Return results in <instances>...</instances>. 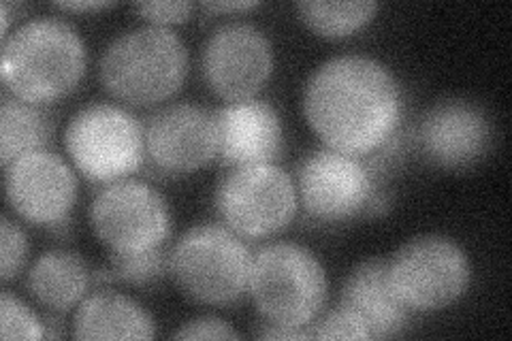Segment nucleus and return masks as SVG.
<instances>
[{"mask_svg": "<svg viewBox=\"0 0 512 341\" xmlns=\"http://www.w3.org/2000/svg\"><path fill=\"white\" fill-rule=\"evenodd\" d=\"M26 286L37 303L64 314L84 301L90 286V271L77 252L47 250L28 269Z\"/></svg>", "mask_w": 512, "mask_h": 341, "instance_id": "nucleus-18", "label": "nucleus"}, {"mask_svg": "<svg viewBox=\"0 0 512 341\" xmlns=\"http://www.w3.org/2000/svg\"><path fill=\"white\" fill-rule=\"evenodd\" d=\"M84 71L86 45L64 20L41 15L24 22L3 41V86L22 101L54 103L77 88Z\"/></svg>", "mask_w": 512, "mask_h": 341, "instance_id": "nucleus-2", "label": "nucleus"}, {"mask_svg": "<svg viewBox=\"0 0 512 341\" xmlns=\"http://www.w3.org/2000/svg\"><path fill=\"white\" fill-rule=\"evenodd\" d=\"M0 337L5 341L45 337L43 320L9 290L0 292Z\"/></svg>", "mask_w": 512, "mask_h": 341, "instance_id": "nucleus-22", "label": "nucleus"}, {"mask_svg": "<svg viewBox=\"0 0 512 341\" xmlns=\"http://www.w3.org/2000/svg\"><path fill=\"white\" fill-rule=\"evenodd\" d=\"M252 252L222 224H197L169 250V273L184 295L203 305L233 303L248 292Z\"/></svg>", "mask_w": 512, "mask_h": 341, "instance_id": "nucleus-5", "label": "nucleus"}, {"mask_svg": "<svg viewBox=\"0 0 512 341\" xmlns=\"http://www.w3.org/2000/svg\"><path fill=\"white\" fill-rule=\"evenodd\" d=\"M310 335L312 339H374L363 316L344 303L312 324Z\"/></svg>", "mask_w": 512, "mask_h": 341, "instance_id": "nucleus-23", "label": "nucleus"}, {"mask_svg": "<svg viewBox=\"0 0 512 341\" xmlns=\"http://www.w3.org/2000/svg\"><path fill=\"white\" fill-rule=\"evenodd\" d=\"M421 154L442 169H470L493 143V126L478 103L446 99L429 107L416 131Z\"/></svg>", "mask_w": 512, "mask_h": 341, "instance_id": "nucleus-14", "label": "nucleus"}, {"mask_svg": "<svg viewBox=\"0 0 512 341\" xmlns=\"http://www.w3.org/2000/svg\"><path fill=\"white\" fill-rule=\"evenodd\" d=\"M256 5V0H235V3H203V9L205 11H214V13H231V11H237V13H242V11H248V9H254Z\"/></svg>", "mask_w": 512, "mask_h": 341, "instance_id": "nucleus-28", "label": "nucleus"}, {"mask_svg": "<svg viewBox=\"0 0 512 341\" xmlns=\"http://www.w3.org/2000/svg\"><path fill=\"white\" fill-rule=\"evenodd\" d=\"M146 158L167 175L203 169L218 156V124L214 113L195 103L160 107L143 124Z\"/></svg>", "mask_w": 512, "mask_h": 341, "instance_id": "nucleus-12", "label": "nucleus"}, {"mask_svg": "<svg viewBox=\"0 0 512 341\" xmlns=\"http://www.w3.org/2000/svg\"><path fill=\"white\" fill-rule=\"evenodd\" d=\"M56 7H60L64 11H101V9L111 7V3H103V0L94 3V0H86V3H58Z\"/></svg>", "mask_w": 512, "mask_h": 341, "instance_id": "nucleus-29", "label": "nucleus"}, {"mask_svg": "<svg viewBox=\"0 0 512 341\" xmlns=\"http://www.w3.org/2000/svg\"><path fill=\"white\" fill-rule=\"evenodd\" d=\"M154 335V318L137 301L109 288L86 295L73 316L75 339H152Z\"/></svg>", "mask_w": 512, "mask_h": 341, "instance_id": "nucleus-17", "label": "nucleus"}, {"mask_svg": "<svg viewBox=\"0 0 512 341\" xmlns=\"http://www.w3.org/2000/svg\"><path fill=\"white\" fill-rule=\"evenodd\" d=\"M389 280L408 312H442L466 295L472 282L470 258L444 235L408 239L389 258Z\"/></svg>", "mask_w": 512, "mask_h": 341, "instance_id": "nucleus-6", "label": "nucleus"}, {"mask_svg": "<svg viewBox=\"0 0 512 341\" xmlns=\"http://www.w3.org/2000/svg\"><path fill=\"white\" fill-rule=\"evenodd\" d=\"M342 303L359 312L372 337L387 339L408 327V307L397 299L389 280V258H370L350 271Z\"/></svg>", "mask_w": 512, "mask_h": 341, "instance_id": "nucleus-16", "label": "nucleus"}, {"mask_svg": "<svg viewBox=\"0 0 512 341\" xmlns=\"http://www.w3.org/2000/svg\"><path fill=\"white\" fill-rule=\"evenodd\" d=\"M248 292L267 322L308 327L327 303L329 278L308 248L276 241L252 254Z\"/></svg>", "mask_w": 512, "mask_h": 341, "instance_id": "nucleus-4", "label": "nucleus"}, {"mask_svg": "<svg viewBox=\"0 0 512 341\" xmlns=\"http://www.w3.org/2000/svg\"><path fill=\"white\" fill-rule=\"evenodd\" d=\"M218 158L222 165L276 162L284 152V128L278 111L267 101L229 103L216 113Z\"/></svg>", "mask_w": 512, "mask_h": 341, "instance_id": "nucleus-15", "label": "nucleus"}, {"mask_svg": "<svg viewBox=\"0 0 512 341\" xmlns=\"http://www.w3.org/2000/svg\"><path fill=\"white\" fill-rule=\"evenodd\" d=\"M28 256L26 233L9 216L0 220V280L5 284L18 278Z\"/></svg>", "mask_w": 512, "mask_h": 341, "instance_id": "nucleus-24", "label": "nucleus"}, {"mask_svg": "<svg viewBox=\"0 0 512 341\" xmlns=\"http://www.w3.org/2000/svg\"><path fill=\"white\" fill-rule=\"evenodd\" d=\"M52 135L54 122L41 105L3 92V105H0V160H3L5 169L11 162L30 152L47 150Z\"/></svg>", "mask_w": 512, "mask_h": 341, "instance_id": "nucleus-19", "label": "nucleus"}, {"mask_svg": "<svg viewBox=\"0 0 512 341\" xmlns=\"http://www.w3.org/2000/svg\"><path fill=\"white\" fill-rule=\"evenodd\" d=\"M295 186L303 209L320 222H346L365 214L376 192L372 169L359 156L331 148L299 162Z\"/></svg>", "mask_w": 512, "mask_h": 341, "instance_id": "nucleus-10", "label": "nucleus"}, {"mask_svg": "<svg viewBox=\"0 0 512 341\" xmlns=\"http://www.w3.org/2000/svg\"><path fill=\"white\" fill-rule=\"evenodd\" d=\"M143 20L152 26H171L186 22L192 11H195V3H169V0H150V3H137L133 7Z\"/></svg>", "mask_w": 512, "mask_h": 341, "instance_id": "nucleus-25", "label": "nucleus"}, {"mask_svg": "<svg viewBox=\"0 0 512 341\" xmlns=\"http://www.w3.org/2000/svg\"><path fill=\"white\" fill-rule=\"evenodd\" d=\"M261 339H312L308 327H288V324H265L259 331Z\"/></svg>", "mask_w": 512, "mask_h": 341, "instance_id": "nucleus-27", "label": "nucleus"}, {"mask_svg": "<svg viewBox=\"0 0 512 341\" xmlns=\"http://www.w3.org/2000/svg\"><path fill=\"white\" fill-rule=\"evenodd\" d=\"M173 339H239V333L227 320L216 316H199L184 322Z\"/></svg>", "mask_w": 512, "mask_h": 341, "instance_id": "nucleus-26", "label": "nucleus"}, {"mask_svg": "<svg viewBox=\"0 0 512 341\" xmlns=\"http://www.w3.org/2000/svg\"><path fill=\"white\" fill-rule=\"evenodd\" d=\"M188 73V50L171 28L139 26L111 41L99 62L105 90L137 107L158 105L178 92Z\"/></svg>", "mask_w": 512, "mask_h": 341, "instance_id": "nucleus-3", "label": "nucleus"}, {"mask_svg": "<svg viewBox=\"0 0 512 341\" xmlns=\"http://www.w3.org/2000/svg\"><path fill=\"white\" fill-rule=\"evenodd\" d=\"M169 273V252L160 246L139 254H111V275L126 284H154Z\"/></svg>", "mask_w": 512, "mask_h": 341, "instance_id": "nucleus-21", "label": "nucleus"}, {"mask_svg": "<svg viewBox=\"0 0 512 341\" xmlns=\"http://www.w3.org/2000/svg\"><path fill=\"white\" fill-rule=\"evenodd\" d=\"M224 226L239 237L261 239L276 235L293 222L299 197L297 186L276 162L229 167L214 194Z\"/></svg>", "mask_w": 512, "mask_h": 341, "instance_id": "nucleus-8", "label": "nucleus"}, {"mask_svg": "<svg viewBox=\"0 0 512 341\" xmlns=\"http://www.w3.org/2000/svg\"><path fill=\"white\" fill-rule=\"evenodd\" d=\"M303 116L331 150L365 156L382 150L404 116V96L382 62L344 54L325 60L303 88Z\"/></svg>", "mask_w": 512, "mask_h": 341, "instance_id": "nucleus-1", "label": "nucleus"}, {"mask_svg": "<svg viewBox=\"0 0 512 341\" xmlns=\"http://www.w3.org/2000/svg\"><path fill=\"white\" fill-rule=\"evenodd\" d=\"M203 77L220 99H254L274 73V47L265 32L248 22L218 26L201 52Z\"/></svg>", "mask_w": 512, "mask_h": 341, "instance_id": "nucleus-11", "label": "nucleus"}, {"mask_svg": "<svg viewBox=\"0 0 512 341\" xmlns=\"http://www.w3.org/2000/svg\"><path fill=\"white\" fill-rule=\"evenodd\" d=\"M301 22L316 35L325 39H344L352 32L370 24L380 9L374 0H348V3H331V0H301L295 5Z\"/></svg>", "mask_w": 512, "mask_h": 341, "instance_id": "nucleus-20", "label": "nucleus"}, {"mask_svg": "<svg viewBox=\"0 0 512 341\" xmlns=\"http://www.w3.org/2000/svg\"><path fill=\"white\" fill-rule=\"evenodd\" d=\"M11 209L30 224L54 229L64 224L77 201V177L69 162L52 150L30 152L5 169Z\"/></svg>", "mask_w": 512, "mask_h": 341, "instance_id": "nucleus-13", "label": "nucleus"}, {"mask_svg": "<svg viewBox=\"0 0 512 341\" xmlns=\"http://www.w3.org/2000/svg\"><path fill=\"white\" fill-rule=\"evenodd\" d=\"M90 226L111 254H139L165 246L169 205L154 186L137 180L107 184L90 205Z\"/></svg>", "mask_w": 512, "mask_h": 341, "instance_id": "nucleus-9", "label": "nucleus"}, {"mask_svg": "<svg viewBox=\"0 0 512 341\" xmlns=\"http://www.w3.org/2000/svg\"><path fill=\"white\" fill-rule=\"evenodd\" d=\"M64 148L90 182L111 184L141 169L146 135L131 111L111 103H92L69 120Z\"/></svg>", "mask_w": 512, "mask_h": 341, "instance_id": "nucleus-7", "label": "nucleus"}]
</instances>
